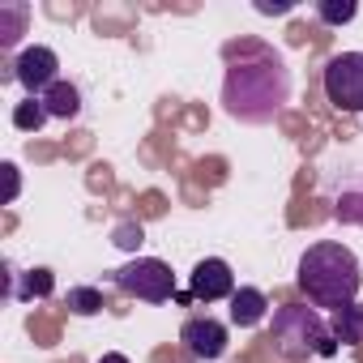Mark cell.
Returning a JSON list of instances; mask_svg holds the SVG:
<instances>
[{
    "mask_svg": "<svg viewBox=\"0 0 363 363\" xmlns=\"http://www.w3.org/2000/svg\"><path fill=\"white\" fill-rule=\"evenodd\" d=\"M141 240H145L141 223H124V227H116V244H120V248H137Z\"/></svg>",
    "mask_w": 363,
    "mask_h": 363,
    "instance_id": "cell-18",
    "label": "cell"
},
{
    "mask_svg": "<svg viewBox=\"0 0 363 363\" xmlns=\"http://www.w3.org/2000/svg\"><path fill=\"white\" fill-rule=\"evenodd\" d=\"M43 124H48V107H43V99H26V103L13 107V128H18V133H39Z\"/></svg>",
    "mask_w": 363,
    "mask_h": 363,
    "instance_id": "cell-12",
    "label": "cell"
},
{
    "mask_svg": "<svg viewBox=\"0 0 363 363\" xmlns=\"http://www.w3.org/2000/svg\"><path fill=\"white\" fill-rule=\"evenodd\" d=\"M0 171H5V179H9V193H5V201H18V189H22V179H18V167H13V162H5Z\"/></svg>",
    "mask_w": 363,
    "mask_h": 363,
    "instance_id": "cell-19",
    "label": "cell"
},
{
    "mask_svg": "<svg viewBox=\"0 0 363 363\" xmlns=\"http://www.w3.org/2000/svg\"><path fill=\"white\" fill-rule=\"evenodd\" d=\"M99 363H128V359H124V354H103Z\"/></svg>",
    "mask_w": 363,
    "mask_h": 363,
    "instance_id": "cell-21",
    "label": "cell"
},
{
    "mask_svg": "<svg viewBox=\"0 0 363 363\" xmlns=\"http://www.w3.org/2000/svg\"><path fill=\"white\" fill-rule=\"evenodd\" d=\"M354 13H359L354 0H320V5H316V18H320L325 26H346Z\"/></svg>",
    "mask_w": 363,
    "mask_h": 363,
    "instance_id": "cell-15",
    "label": "cell"
},
{
    "mask_svg": "<svg viewBox=\"0 0 363 363\" xmlns=\"http://www.w3.org/2000/svg\"><path fill=\"white\" fill-rule=\"evenodd\" d=\"M333 214H337L342 223H354V227H363V184H354V189L337 193V206H333Z\"/></svg>",
    "mask_w": 363,
    "mask_h": 363,
    "instance_id": "cell-14",
    "label": "cell"
},
{
    "mask_svg": "<svg viewBox=\"0 0 363 363\" xmlns=\"http://www.w3.org/2000/svg\"><path fill=\"white\" fill-rule=\"evenodd\" d=\"M274 350L282 359H308V354H320V359H333L337 354V337L333 329L325 325V316L316 308H303V303H291V308H278L274 312Z\"/></svg>",
    "mask_w": 363,
    "mask_h": 363,
    "instance_id": "cell-3",
    "label": "cell"
},
{
    "mask_svg": "<svg viewBox=\"0 0 363 363\" xmlns=\"http://www.w3.org/2000/svg\"><path fill=\"white\" fill-rule=\"evenodd\" d=\"M325 99L333 111L346 116H363V52H337L329 56L325 73H320Z\"/></svg>",
    "mask_w": 363,
    "mask_h": 363,
    "instance_id": "cell-4",
    "label": "cell"
},
{
    "mask_svg": "<svg viewBox=\"0 0 363 363\" xmlns=\"http://www.w3.org/2000/svg\"><path fill=\"white\" fill-rule=\"evenodd\" d=\"M13 82L26 90V99H43L56 82H60V56L52 48H26L18 60H13Z\"/></svg>",
    "mask_w": 363,
    "mask_h": 363,
    "instance_id": "cell-6",
    "label": "cell"
},
{
    "mask_svg": "<svg viewBox=\"0 0 363 363\" xmlns=\"http://www.w3.org/2000/svg\"><path fill=\"white\" fill-rule=\"evenodd\" d=\"M26 295H52V269H30V278H26Z\"/></svg>",
    "mask_w": 363,
    "mask_h": 363,
    "instance_id": "cell-17",
    "label": "cell"
},
{
    "mask_svg": "<svg viewBox=\"0 0 363 363\" xmlns=\"http://www.w3.org/2000/svg\"><path fill=\"white\" fill-rule=\"evenodd\" d=\"M252 60H240L227 69V82H223V103L235 120H248V124H265L282 111V103L291 99V73L286 65L269 52V48H248Z\"/></svg>",
    "mask_w": 363,
    "mask_h": 363,
    "instance_id": "cell-1",
    "label": "cell"
},
{
    "mask_svg": "<svg viewBox=\"0 0 363 363\" xmlns=\"http://www.w3.org/2000/svg\"><path fill=\"white\" fill-rule=\"evenodd\" d=\"M116 286H120L124 295L141 299V303H167V299L179 295L171 265L158 261V257H137V261L120 265V269H116Z\"/></svg>",
    "mask_w": 363,
    "mask_h": 363,
    "instance_id": "cell-5",
    "label": "cell"
},
{
    "mask_svg": "<svg viewBox=\"0 0 363 363\" xmlns=\"http://www.w3.org/2000/svg\"><path fill=\"white\" fill-rule=\"evenodd\" d=\"M43 107H48V116H56V120H73V116L82 111V90H77L73 82H56V86L43 94Z\"/></svg>",
    "mask_w": 363,
    "mask_h": 363,
    "instance_id": "cell-10",
    "label": "cell"
},
{
    "mask_svg": "<svg viewBox=\"0 0 363 363\" xmlns=\"http://www.w3.org/2000/svg\"><path fill=\"white\" fill-rule=\"evenodd\" d=\"M329 329H333V337H337L342 346H359V342H363V303L354 299V303L337 308Z\"/></svg>",
    "mask_w": 363,
    "mask_h": 363,
    "instance_id": "cell-11",
    "label": "cell"
},
{
    "mask_svg": "<svg viewBox=\"0 0 363 363\" xmlns=\"http://www.w3.org/2000/svg\"><path fill=\"white\" fill-rule=\"evenodd\" d=\"M26 22V5H0V48H13Z\"/></svg>",
    "mask_w": 363,
    "mask_h": 363,
    "instance_id": "cell-13",
    "label": "cell"
},
{
    "mask_svg": "<svg viewBox=\"0 0 363 363\" xmlns=\"http://www.w3.org/2000/svg\"><path fill=\"white\" fill-rule=\"evenodd\" d=\"M69 308H73L77 316H94V312L103 308V291H99V286H73V291H69Z\"/></svg>",
    "mask_w": 363,
    "mask_h": 363,
    "instance_id": "cell-16",
    "label": "cell"
},
{
    "mask_svg": "<svg viewBox=\"0 0 363 363\" xmlns=\"http://www.w3.org/2000/svg\"><path fill=\"white\" fill-rule=\"evenodd\" d=\"M235 291H240V286H235V274H231V265H227L223 257H206V261H197L193 274H189V295L201 299V303L231 299Z\"/></svg>",
    "mask_w": 363,
    "mask_h": 363,
    "instance_id": "cell-7",
    "label": "cell"
},
{
    "mask_svg": "<svg viewBox=\"0 0 363 363\" xmlns=\"http://www.w3.org/2000/svg\"><path fill=\"white\" fill-rule=\"evenodd\" d=\"M291 5L286 0H278V5H269V0H257V13H286Z\"/></svg>",
    "mask_w": 363,
    "mask_h": 363,
    "instance_id": "cell-20",
    "label": "cell"
},
{
    "mask_svg": "<svg viewBox=\"0 0 363 363\" xmlns=\"http://www.w3.org/2000/svg\"><path fill=\"white\" fill-rule=\"evenodd\" d=\"M265 312H269L265 291H257V286H240V291L231 295V325L252 329V325H261V320H265Z\"/></svg>",
    "mask_w": 363,
    "mask_h": 363,
    "instance_id": "cell-9",
    "label": "cell"
},
{
    "mask_svg": "<svg viewBox=\"0 0 363 363\" xmlns=\"http://www.w3.org/2000/svg\"><path fill=\"white\" fill-rule=\"evenodd\" d=\"M359 286H363V269H359V257L346 244L320 240L299 257V291L308 295L312 308H333L337 312V308L359 299Z\"/></svg>",
    "mask_w": 363,
    "mask_h": 363,
    "instance_id": "cell-2",
    "label": "cell"
},
{
    "mask_svg": "<svg viewBox=\"0 0 363 363\" xmlns=\"http://www.w3.org/2000/svg\"><path fill=\"white\" fill-rule=\"evenodd\" d=\"M179 342L193 359H223L227 354V325L214 316H193L179 329Z\"/></svg>",
    "mask_w": 363,
    "mask_h": 363,
    "instance_id": "cell-8",
    "label": "cell"
}]
</instances>
